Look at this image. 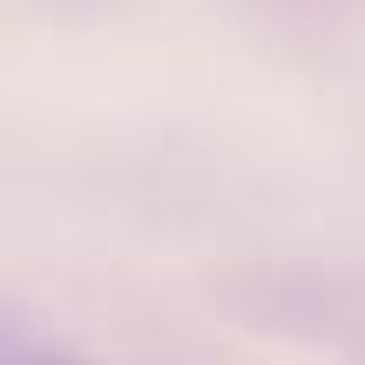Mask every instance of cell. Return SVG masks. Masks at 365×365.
I'll return each instance as SVG.
<instances>
[{"label": "cell", "mask_w": 365, "mask_h": 365, "mask_svg": "<svg viewBox=\"0 0 365 365\" xmlns=\"http://www.w3.org/2000/svg\"><path fill=\"white\" fill-rule=\"evenodd\" d=\"M34 365H68V359H34Z\"/></svg>", "instance_id": "obj_1"}]
</instances>
